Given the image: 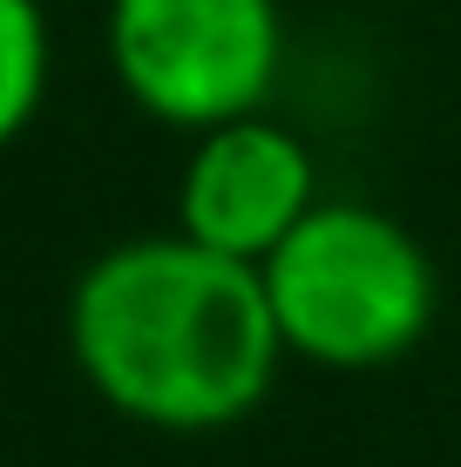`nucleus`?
<instances>
[{
	"mask_svg": "<svg viewBox=\"0 0 461 467\" xmlns=\"http://www.w3.org/2000/svg\"><path fill=\"white\" fill-rule=\"evenodd\" d=\"M47 75H55L47 0H0V150L41 116Z\"/></svg>",
	"mask_w": 461,
	"mask_h": 467,
	"instance_id": "5",
	"label": "nucleus"
},
{
	"mask_svg": "<svg viewBox=\"0 0 461 467\" xmlns=\"http://www.w3.org/2000/svg\"><path fill=\"white\" fill-rule=\"evenodd\" d=\"M68 352L89 393L150 433L251 420L285 366L258 265L217 257L183 231L89 257L68 292Z\"/></svg>",
	"mask_w": 461,
	"mask_h": 467,
	"instance_id": "1",
	"label": "nucleus"
},
{
	"mask_svg": "<svg viewBox=\"0 0 461 467\" xmlns=\"http://www.w3.org/2000/svg\"><path fill=\"white\" fill-rule=\"evenodd\" d=\"M312 203H320L312 150L272 109L190 136V156L177 170V231L190 244L237 265H265L306 223Z\"/></svg>",
	"mask_w": 461,
	"mask_h": 467,
	"instance_id": "4",
	"label": "nucleus"
},
{
	"mask_svg": "<svg viewBox=\"0 0 461 467\" xmlns=\"http://www.w3.org/2000/svg\"><path fill=\"white\" fill-rule=\"evenodd\" d=\"M285 359L326 373H373L407 359L441 305L435 257L401 217L360 197H320L258 265Z\"/></svg>",
	"mask_w": 461,
	"mask_h": 467,
	"instance_id": "2",
	"label": "nucleus"
},
{
	"mask_svg": "<svg viewBox=\"0 0 461 467\" xmlns=\"http://www.w3.org/2000/svg\"><path fill=\"white\" fill-rule=\"evenodd\" d=\"M102 7H109V0H102Z\"/></svg>",
	"mask_w": 461,
	"mask_h": 467,
	"instance_id": "6",
	"label": "nucleus"
},
{
	"mask_svg": "<svg viewBox=\"0 0 461 467\" xmlns=\"http://www.w3.org/2000/svg\"><path fill=\"white\" fill-rule=\"evenodd\" d=\"M109 75L150 122L204 136L258 116L285 68L278 0H109Z\"/></svg>",
	"mask_w": 461,
	"mask_h": 467,
	"instance_id": "3",
	"label": "nucleus"
}]
</instances>
